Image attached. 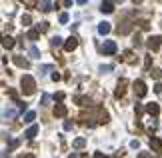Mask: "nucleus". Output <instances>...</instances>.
<instances>
[{"instance_id": "27", "label": "nucleus", "mask_w": 162, "mask_h": 158, "mask_svg": "<svg viewBox=\"0 0 162 158\" xmlns=\"http://www.w3.org/2000/svg\"><path fill=\"white\" fill-rule=\"evenodd\" d=\"M154 92H158V94H160V92H162V84H160V82H158L156 86H154Z\"/></svg>"}, {"instance_id": "11", "label": "nucleus", "mask_w": 162, "mask_h": 158, "mask_svg": "<svg viewBox=\"0 0 162 158\" xmlns=\"http://www.w3.org/2000/svg\"><path fill=\"white\" fill-rule=\"evenodd\" d=\"M54 116L64 118V116H66V106H64V104H56V108H54Z\"/></svg>"}, {"instance_id": "28", "label": "nucleus", "mask_w": 162, "mask_h": 158, "mask_svg": "<svg viewBox=\"0 0 162 158\" xmlns=\"http://www.w3.org/2000/svg\"><path fill=\"white\" fill-rule=\"evenodd\" d=\"M48 100H50V96L44 94V96H42V104H48Z\"/></svg>"}, {"instance_id": "33", "label": "nucleus", "mask_w": 162, "mask_h": 158, "mask_svg": "<svg viewBox=\"0 0 162 158\" xmlns=\"http://www.w3.org/2000/svg\"><path fill=\"white\" fill-rule=\"evenodd\" d=\"M76 2H78L80 6H82V4H86V0H76Z\"/></svg>"}, {"instance_id": "10", "label": "nucleus", "mask_w": 162, "mask_h": 158, "mask_svg": "<svg viewBox=\"0 0 162 158\" xmlns=\"http://www.w3.org/2000/svg\"><path fill=\"white\" fill-rule=\"evenodd\" d=\"M38 8L42 10V12H50V10H52V0H40Z\"/></svg>"}, {"instance_id": "1", "label": "nucleus", "mask_w": 162, "mask_h": 158, "mask_svg": "<svg viewBox=\"0 0 162 158\" xmlns=\"http://www.w3.org/2000/svg\"><path fill=\"white\" fill-rule=\"evenodd\" d=\"M20 86H22L24 94H34V90H36V82H34V78L30 76V74H24L22 80H20Z\"/></svg>"}, {"instance_id": "4", "label": "nucleus", "mask_w": 162, "mask_h": 158, "mask_svg": "<svg viewBox=\"0 0 162 158\" xmlns=\"http://www.w3.org/2000/svg\"><path fill=\"white\" fill-rule=\"evenodd\" d=\"M102 52L104 54H114L116 52V42L114 40H106V42L102 44Z\"/></svg>"}, {"instance_id": "6", "label": "nucleus", "mask_w": 162, "mask_h": 158, "mask_svg": "<svg viewBox=\"0 0 162 158\" xmlns=\"http://www.w3.org/2000/svg\"><path fill=\"white\" fill-rule=\"evenodd\" d=\"M100 12L102 14H110V12H114V2H110V0H104L100 6Z\"/></svg>"}, {"instance_id": "16", "label": "nucleus", "mask_w": 162, "mask_h": 158, "mask_svg": "<svg viewBox=\"0 0 162 158\" xmlns=\"http://www.w3.org/2000/svg\"><path fill=\"white\" fill-rule=\"evenodd\" d=\"M26 36H28V40H38L40 30L38 28H36V30H28V34H26Z\"/></svg>"}, {"instance_id": "34", "label": "nucleus", "mask_w": 162, "mask_h": 158, "mask_svg": "<svg viewBox=\"0 0 162 158\" xmlns=\"http://www.w3.org/2000/svg\"><path fill=\"white\" fill-rule=\"evenodd\" d=\"M134 2H142V0H134Z\"/></svg>"}, {"instance_id": "15", "label": "nucleus", "mask_w": 162, "mask_h": 158, "mask_svg": "<svg viewBox=\"0 0 162 158\" xmlns=\"http://www.w3.org/2000/svg\"><path fill=\"white\" fill-rule=\"evenodd\" d=\"M2 46H4V48H12V46H14V38H12V36H4V38H2Z\"/></svg>"}, {"instance_id": "5", "label": "nucleus", "mask_w": 162, "mask_h": 158, "mask_svg": "<svg viewBox=\"0 0 162 158\" xmlns=\"http://www.w3.org/2000/svg\"><path fill=\"white\" fill-rule=\"evenodd\" d=\"M76 46H78V38H76V36H70V38L64 42V50H66V52H72Z\"/></svg>"}, {"instance_id": "9", "label": "nucleus", "mask_w": 162, "mask_h": 158, "mask_svg": "<svg viewBox=\"0 0 162 158\" xmlns=\"http://www.w3.org/2000/svg\"><path fill=\"white\" fill-rule=\"evenodd\" d=\"M124 92H126V80H120V84H118V88H116L114 96H116V98H122Z\"/></svg>"}, {"instance_id": "25", "label": "nucleus", "mask_w": 162, "mask_h": 158, "mask_svg": "<svg viewBox=\"0 0 162 158\" xmlns=\"http://www.w3.org/2000/svg\"><path fill=\"white\" fill-rule=\"evenodd\" d=\"M22 24H24V26H30V16H28V14L22 16Z\"/></svg>"}, {"instance_id": "7", "label": "nucleus", "mask_w": 162, "mask_h": 158, "mask_svg": "<svg viewBox=\"0 0 162 158\" xmlns=\"http://www.w3.org/2000/svg\"><path fill=\"white\" fill-rule=\"evenodd\" d=\"M150 146H152V150H156V152H162V140L156 138V136H150Z\"/></svg>"}, {"instance_id": "3", "label": "nucleus", "mask_w": 162, "mask_h": 158, "mask_svg": "<svg viewBox=\"0 0 162 158\" xmlns=\"http://www.w3.org/2000/svg\"><path fill=\"white\" fill-rule=\"evenodd\" d=\"M160 44H162L160 36H150V38H148V42H146V46L150 48V50H154V52H156L158 48H160Z\"/></svg>"}, {"instance_id": "24", "label": "nucleus", "mask_w": 162, "mask_h": 158, "mask_svg": "<svg viewBox=\"0 0 162 158\" xmlns=\"http://www.w3.org/2000/svg\"><path fill=\"white\" fill-rule=\"evenodd\" d=\"M38 30H40V32H46V30H48V22H40L38 24Z\"/></svg>"}, {"instance_id": "32", "label": "nucleus", "mask_w": 162, "mask_h": 158, "mask_svg": "<svg viewBox=\"0 0 162 158\" xmlns=\"http://www.w3.org/2000/svg\"><path fill=\"white\" fill-rule=\"evenodd\" d=\"M64 6H72V0H64Z\"/></svg>"}, {"instance_id": "20", "label": "nucleus", "mask_w": 162, "mask_h": 158, "mask_svg": "<svg viewBox=\"0 0 162 158\" xmlns=\"http://www.w3.org/2000/svg\"><path fill=\"white\" fill-rule=\"evenodd\" d=\"M30 56H32V58H40V52H38V48H36V46L30 48Z\"/></svg>"}, {"instance_id": "22", "label": "nucleus", "mask_w": 162, "mask_h": 158, "mask_svg": "<svg viewBox=\"0 0 162 158\" xmlns=\"http://www.w3.org/2000/svg\"><path fill=\"white\" fill-rule=\"evenodd\" d=\"M60 44H62V38H60V36H54V38H52V46L56 48V46H60Z\"/></svg>"}, {"instance_id": "31", "label": "nucleus", "mask_w": 162, "mask_h": 158, "mask_svg": "<svg viewBox=\"0 0 162 158\" xmlns=\"http://www.w3.org/2000/svg\"><path fill=\"white\" fill-rule=\"evenodd\" d=\"M52 80H54V82L60 80V74H58V72H54V74H52Z\"/></svg>"}, {"instance_id": "17", "label": "nucleus", "mask_w": 162, "mask_h": 158, "mask_svg": "<svg viewBox=\"0 0 162 158\" xmlns=\"http://www.w3.org/2000/svg\"><path fill=\"white\" fill-rule=\"evenodd\" d=\"M34 118H36V112L30 110V112H26V116H24V122H32Z\"/></svg>"}, {"instance_id": "18", "label": "nucleus", "mask_w": 162, "mask_h": 158, "mask_svg": "<svg viewBox=\"0 0 162 158\" xmlns=\"http://www.w3.org/2000/svg\"><path fill=\"white\" fill-rule=\"evenodd\" d=\"M84 144H86V138H76L74 140V148H82Z\"/></svg>"}, {"instance_id": "21", "label": "nucleus", "mask_w": 162, "mask_h": 158, "mask_svg": "<svg viewBox=\"0 0 162 158\" xmlns=\"http://www.w3.org/2000/svg\"><path fill=\"white\" fill-rule=\"evenodd\" d=\"M2 116H4V118H12V116H16V110H4Z\"/></svg>"}, {"instance_id": "2", "label": "nucleus", "mask_w": 162, "mask_h": 158, "mask_svg": "<svg viewBox=\"0 0 162 158\" xmlns=\"http://www.w3.org/2000/svg\"><path fill=\"white\" fill-rule=\"evenodd\" d=\"M134 92H136V96H138V98H144V96L148 94L146 84H144L142 80H136V82H134Z\"/></svg>"}, {"instance_id": "29", "label": "nucleus", "mask_w": 162, "mask_h": 158, "mask_svg": "<svg viewBox=\"0 0 162 158\" xmlns=\"http://www.w3.org/2000/svg\"><path fill=\"white\" fill-rule=\"evenodd\" d=\"M130 146H132V148H138L140 142H138V140H132V144H130Z\"/></svg>"}, {"instance_id": "26", "label": "nucleus", "mask_w": 162, "mask_h": 158, "mask_svg": "<svg viewBox=\"0 0 162 158\" xmlns=\"http://www.w3.org/2000/svg\"><path fill=\"white\" fill-rule=\"evenodd\" d=\"M72 128V122L70 120H66V122H64V130H70Z\"/></svg>"}, {"instance_id": "30", "label": "nucleus", "mask_w": 162, "mask_h": 158, "mask_svg": "<svg viewBox=\"0 0 162 158\" xmlns=\"http://www.w3.org/2000/svg\"><path fill=\"white\" fill-rule=\"evenodd\" d=\"M140 28H144V30L148 28V22H146V20H142V22H140Z\"/></svg>"}, {"instance_id": "23", "label": "nucleus", "mask_w": 162, "mask_h": 158, "mask_svg": "<svg viewBox=\"0 0 162 158\" xmlns=\"http://www.w3.org/2000/svg\"><path fill=\"white\" fill-rule=\"evenodd\" d=\"M58 20H60V24H66V22H68V14H66V12H62Z\"/></svg>"}, {"instance_id": "8", "label": "nucleus", "mask_w": 162, "mask_h": 158, "mask_svg": "<svg viewBox=\"0 0 162 158\" xmlns=\"http://www.w3.org/2000/svg\"><path fill=\"white\" fill-rule=\"evenodd\" d=\"M12 60H14V64L20 66V68H30V62L26 60V58H22V56H14Z\"/></svg>"}, {"instance_id": "13", "label": "nucleus", "mask_w": 162, "mask_h": 158, "mask_svg": "<svg viewBox=\"0 0 162 158\" xmlns=\"http://www.w3.org/2000/svg\"><path fill=\"white\" fill-rule=\"evenodd\" d=\"M146 112H148V114H152V116H156L158 112H160V108H158V104H154V102H152V104L146 106Z\"/></svg>"}, {"instance_id": "35", "label": "nucleus", "mask_w": 162, "mask_h": 158, "mask_svg": "<svg viewBox=\"0 0 162 158\" xmlns=\"http://www.w3.org/2000/svg\"><path fill=\"white\" fill-rule=\"evenodd\" d=\"M114 2H122V0H114Z\"/></svg>"}, {"instance_id": "19", "label": "nucleus", "mask_w": 162, "mask_h": 158, "mask_svg": "<svg viewBox=\"0 0 162 158\" xmlns=\"http://www.w3.org/2000/svg\"><path fill=\"white\" fill-rule=\"evenodd\" d=\"M150 74H152V78H156V80H160V78H162V70H158V68H152Z\"/></svg>"}, {"instance_id": "14", "label": "nucleus", "mask_w": 162, "mask_h": 158, "mask_svg": "<svg viewBox=\"0 0 162 158\" xmlns=\"http://www.w3.org/2000/svg\"><path fill=\"white\" fill-rule=\"evenodd\" d=\"M98 32H100L102 36H104V34H108L110 32V24L108 22H100V24H98Z\"/></svg>"}, {"instance_id": "12", "label": "nucleus", "mask_w": 162, "mask_h": 158, "mask_svg": "<svg viewBox=\"0 0 162 158\" xmlns=\"http://www.w3.org/2000/svg\"><path fill=\"white\" fill-rule=\"evenodd\" d=\"M36 134H38V126H36V124H32L26 132H24V136H26V138H34Z\"/></svg>"}]
</instances>
